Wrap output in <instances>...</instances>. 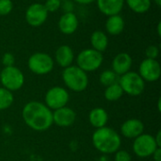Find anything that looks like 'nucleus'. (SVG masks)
<instances>
[{
  "label": "nucleus",
  "mask_w": 161,
  "mask_h": 161,
  "mask_svg": "<svg viewBox=\"0 0 161 161\" xmlns=\"http://www.w3.org/2000/svg\"><path fill=\"white\" fill-rule=\"evenodd\" d=\"M22 118L29 128L38 132L46 131L53 125V111L39 101L26 103L22 109Z\"/></svg>",
  "instance_id": "nucleus-1"
},
{
  "label": "nucleus",
  "mask_w": 161,
  "mask_h": 161,
  "mask_svg": "<svg viewBox=\"0 0 161 161\" xmlns=\"http://www.w3.org/2000/svg\"><path fill=\"white\" fill-rule=\"evenodd\" d=\"M92 144L102 154H114L120 149L122 139L113 128L104 126L92 134Z\"/></svg>",
  "instance_id": "nucleus-2"
},
{
  "label": "nucleus",
  "mask_w": 161,
  "mask_h": 161,
  "mask_svg": "<svg viewBox=\"0 0 161 161\" xmlns=\"http://www.w3.org/2000/svg\"><path fill=\"white\" fill-rule=\"evenodd\" d=\"M62 79L67 88L75 92L85 91L89 84L87 73L77 66L71 65L67 68H64L62 73Z\"/></svg>",
  "instance_id": "nucleus-3"
},
{
  "label": "nucleus",
  "mask_w": 161,
  "mask_h": 161,
  "mask_svg": "<svg viewBox=\"0 0 161 161\" xmlns=\"http://www.w3.org/2000/svg\"><path fill=\"white\" fill-rule=\"evenodd\" d=\"M118 83L123 89L124 93L130 96H139L145 89V81L136 72L129 71L126 74L120 75Z\"/></svg>",
  "instance_id": "nucleus-4"
},
{
  "label": "nucleus",
  "mask_w": 161,
  "mask_h": 161,
  "mask_svg": "<svg viewBox=\"0 0 161 161\" xmlns=\"http://www.w3.org/2000/svg\"><path fill=\"white\" fill-rule=\"evenodd\" d=\"M0 83L9 92L20 90L25 83L24 74L15 66L5 67L0 73Z\"/></svg>",
  "instance_id": "nucleus-5"
},
{
  "label": "nucleus",
  "mask_w": 161,
  "mask_h": 161,
  "mask_svg": "<svg viewBox=\"0 0 161 161\" xmlns=\"http://www.w3.org/2000/svg\"><path fill=\"white\" fill-rule=\"evenodd\" d=\"M103 55L102 53L90 48L81 51L77 58L76 63L77 67H79L84 72H93L99 69V67L103 63Z\"/></svg>",
  "instance_id": "nucleus-6"
},
{
  "label": "nucleus",
  "mask_w": 161,
  "mask_h": 161,
  "mask_svg": "<svg viewBox=\"0 0 161 161\" xmlns=\"http://www.w3.org/2000/svg\"><path fill=\"white\" fill-rule=\"evenodd\" d=\"M27 65L33 74L43 75L53 70L54 60L48 54L38 52L30 56L27 61Z\"/></svg>",
  "instance_id": "nucleus-7"
},
{
  "label": "nucleus",
  "mask_w": 161,
  "mask_h": 161,
  "mask_svg": "<svg viewBox=\"0 0 161 161\" xmlns=\"http://www.w3.org/2000/svg\"><path fill=\"white\" fill-rule=\"evenodd\" d=\"M70 99L69 92L66 89L56 86L49 89L44 96V104L51 110H56L66 107Z\"/></svg>",
  "instance_id": "nucleus-8"
},
{
  "label": "nucleus",
  "mask_w": 161,
  "mask_h": 161,
  "mask_svg": "<svg viewBox=\"0 0 161 161\" xmlns=\"http://www.w3.org/2000/svg\"><path fill=\"white\" fill-rule=\"evenodd\" d=\"M158 145L156 143L154 136L150 134L142 133L136 139H134L133 142V152L134 154L142 158L152 157Z\"/></svg>",
  "instance_id": "nucleus-9"
},
{
  "label": "nucleus",
  "mask_w": 161,
  "mask_h": 161,
  "mask_svg": "<svg viewBox=\"0 0 161 161\" xmlns=\"http://www.w3.org/2000/svg\"><path fill=\"white\" fill-rule=\"evenodd\" d=\"M138 74L144 81L155 82L160 77V64L157 59L145 58L142 61Z\"/></svg>",
  "instance_id": "nucleus-10"
},
{
  "label": "nucleus",
  "mask_w": 161,
  "mask_h": 161,
  "mask_svg": "<svg viewBox=\"0 0 161 161\" xmlns=\"http://www.w3.org/2000/svg\"><path fill=\"white\" fill-rule=\"evenodd\" d=\"M48 16V11L45 7L40 3L30 5L25 11V20L28 25L32 26H39L42 25Z\"/></svg>",
  "instance_id": "nucleus-11"
},
{
  "label": "nucleus",
  "mask_w": 161,
  "mask_h": 161,
  "mask_svg": "<svg viewBox=\"0 0 161 161\" xmlns=\"http://www.w3.org/2000/svg\"><path fill=\"white\" fill-rule=\"evenodd\" d=\"M76 119V113L68 107L58 108L53 112V124L59 127H69L73 125Z\"/></svg>",
  "instance_id": "nucleus-12"
},
{
  "label": "nucleus",
  "mask_w": 161,
  "mask_h": 161,
  "mask_svg": "<svg viewBox=\"0 0 161 161\" xmlns=\"http://www.w3.org/2000/svg\"><path fill=\"white\" fill-rule=\"evenodd\" d=\"M144 131V125L139 119H129L121 125V133L126 139H136Z\"/></svg>",
  "instance_id": "nucleus-13"
},
{
  "label": "nucleus",
  "mask_w": 161,
  "mask_h": 161,
  "mask_svg": "<svg viewBox=\"0 0 161 161\" xmlns=\"http://www.w3.org/2000/svg\"><path fill=\"white\" fill-rule=\"evenodd\" d=\"M131 66L132 58L127 53H120L112 60V71L119 76L129 72Z\"/></svg>",
  "instance_id": "nucleus-14"
},
{
  "label": "nucleus",
  "mask_w": 161,
  "mask_h": 161,
  "mask_svg": "<svg viewBox=\"0 0 161 161\" xmlns=\"http://www.w3.org/2000/svg\"><path fill=\"white\" fill-rule=\"evenodd\" d=\"M125 0H97V7L99 10L107 15H117L123 9Z\"/></svg>",
  "instance_id": "nucleus-15"
},
{
  "label": "nucleus",
  "mask_w": 161,
  "mask_h": 161,
  "mask_svg": "<svg viewBox=\"0 0 161 161\" xmlns=\"http://www.w3.org/2000/svg\"><path fill=\"white\" fill-rule=\"evenodd\" d=\"M78 27V20L75 14L73 12H67L63 14L58 21L59 30L66 35L73 34Z\"/></svg>",
  "instance_id": "nucleus-16"
},
{
  "label": "nucleus",
  "mask_w": 161,
  "mask_h": 161,
  "mask_svg": "<svg viewBox=\"0 0 161 161\" xmlns=\"http://www.w3.org/2000/svg\"><path fill=\"white\" fill-rule=\"evenodd\" d=\"M89 122L94 128L98 129L107 126L108 122V114L103 108H95L89 114Z\"/></svg>",
  "instance_id": "nucleus-17"
},
{
  "label": "nucleus",
  "mask_w": 161,
  "mask_h": 161,
  "mask_svg": "<svg viewBox=\"0 0 161 161\" xmlns=\"http://www.w3.org/2000/svg\"><path fill=\"white\" fill-rule=\"evenodd\" d=\"M55 58L57 63L62 67L67 68L71 66L74 60V52L73 49L68 45H61L58 48L55 54Z\"/></svg>",
  "instance_id": "nucleus-18"
},
{
  "label": "nucleus",
  "mask_w": 161,
  "mask_h": 161,
  "mask_svg": "<svg viewBox=\"0 0 161 161\" xmlns=\"http://www.w3.org/2000/svg\"><path fill=\"white\" fill-rule=\"evenodd\" d=\"M125 28V21L119 14L108 16L106 22V29L111 35H119Z\"/></svg>",
  "instance_id": "nucleus-19"
},
{
  "label": "nucleus",
  "mask_w": 161,
  "mask_h": 161,
  "mask_svg": "<svg viewBox=\"0 0 161 161\" xmlns=\"http://www.w3.org/2000/svg\"><path fill=\"white\" fill-rule=\"evenodd\" d=\"M91 44L92 46V49L102 53L104 52L108 44V40L107 35L103 31H94L92 34L91 37Z\"/></svg>",
  "instance_id": "nucleus-20"
},
{
  "label": "nucleus",
  "mask_w": 161,
  "mask_h": 161,
  "mask_svg": "<svg viewBox=\"0 0 161 161\" xmlns=\"http://www.w3.org/2000/svg\"><path fill=\"white\" fill-rule=\"evenodd\" d=\"M123 94H124V91L118 82L106 87V90L104 92V96H105L106 100L109 101V102L118 101L123 96Z\"/></svg>",
  "instance_id": "nucleus-21"
},
{
  "label": "nucleus",
  "mask_w": 161,
  "mask_h": 161,
  "mask_svg": "<svg viewBox=\"0 0 161 161\" xmlns=\"http://www.w3.org/2000/svg\"><path fill=\"white\" fill-rule=\"evenodd\" d=\"M128 7L137 13H144L151 7V0H126Z\"/></svg>",
  "instance_id": "nucleus-22"
},
{
  "label": "nucleus",
  "mask_w": 161,
  "mask_h": 161,
  "mask_svg": "<svg viewBox=\"0 0 161 161\" xmlns=\"http://www.w3.org/2000/svg\"><path fill=\"white\" fill-rule=\"evenodd\" d=\"M14 101V97L11 92L5 88H0V110L8 108Z\"/></svg>",
  "instance_id": "nucleus-23"
},
{
  "label": "nucleus",
  "mask_w": 161,
  "mask_h": 161,
  "mask_svg": "<svg viewBox=\"0 0 161 161\" xmlns=\"http://www.w3.org/2000/svg\"><path fill=\"white\" fill-rule=\"evenodd\" d=\"M99 80L102 85L108 87L114 83H117L119 80V75H116L112 70H106L100 75Z\"/></svg>",
  "instance_id": "nucleus-24"
},
{
  "label": "nucleus",
  "mask_w": 161,
  "mask_h": 161,
  "mask_svg": "<svg viewBox=\"0 0 161 161\" xmlns=\"http://www.w3.org/2000/svg\"><path fill=\"white\" fill-rule=\"evenodd\" d=\"M12 7L10 0H0V15H8L12 10Z\"/></svg>",
  "instance_id": "nucleus-25"
},
{
  "label": "nucleus",
  "mask_w": 161,
  "mask_h": 161,
  "mask_svg": "<svg viewBox=\"0 0 161 161\" xmlns=\"http://www.w3.org/2000/svg\"><path fill=\"white\" fill-rule=\"evenodd\" d=\"M46 8V10L49 12H54L58 10L60 7V0H47L45 4L43 5Z\"/></svg>",
  "instance_id": "nucleus-26"
},
{
  "label": "nucleus",
  "mask_w": 161,
  "mask_h": 161,
  "mask_svg": "<svg viewBox=\"0 0 161 161\" xmlns=\"http://www.w3.org/2000/svg\"><path fill=\"white\" fill-rule=\"evenodd\" d=\"M115 154L114 160L115 161H131L130 154L125 150H118Z\"/></svg>",
  "instance_id": "nucleus-27"
},
{
  "label": "nucleus",
  "mask_w": 161,
  "mask_h": 161,
  "mask_svg": "<svg viewBox=\"0 0 161 161\" xmlns=\"http://www.w3.org/2000/svg\"><path fill=\"white\" fill-rule=\"evenodd\" d=\"M145 54H146V58H151V59H156L158 57V54H159V50L158 48L156 46V45H150L146 51H145Z\"/></svg>",
  "instance_id": "nucleus-28"
},
{
  "label": "nucleus",
  "mask_w": 161,
  "mask_h": 161,
  "mask_svg": "<svg viewBox=\"0 0 161 161\" xmlns=\"http://www.w3.org/2000/svg\"><path fill=\"white\" fill-rule=\"evenodd\" d=\"M15 61L14 56L10 53H5L3 55L2 58V63L5 65V67H9V66H13Z\"/></svg>",
  "instance_id": "nucleus-29"
},
{
  "label": "nucleus",
  "mask_w": 161,
  "mask_h": 161,
  "mask_svg": "<svg viewBox=\"0 0 161 161\" xmlns=\"http://www.w3.org/2000/svg\"><path fill=\"white\" fill-rule=\"evenodd\" d=\"M153 158L155 161H161V148L158 147L156 149V151L154 152V154L152 155Z\"/></svg>",
  "instance_id": "nucleus-30"
},
{
  "label": "nucleus",
  "mask_w": 161,
  "mask_h": 161,
  "mask_svg": "<svg viewBox=\"0 0 161 161\" xmlns=\"http://www.w3.org/2000/svg\"><path fill=\"white\" fill-rule=\"evenodd\" d=\"M155 138V141H156V143L158 145V147H161V131H158L157 136L154 137Z\"/></svg>",
  "instance_id": "nucleus-31"
},
{
  "label": "nucleus",
  "mask_w": 161,
  "mask_h": 161,
  "mask_svg": "<svg viewBox=\"0 0 161 161\" xmlns=\"http://www.w3.org/2000/svg\"><path fill=\"white\" fill-rule=\"evenodd\" d=\"M75 1L79 3V4H90V3H92L95 0H75Z\"/></svg>",
  "instance_id": "nucleus-32"
},
{
  "label": "nucleus",
  "mask_w": 161,
  "mask_h": 161,
  "mask_svg": "<svg viewBox=\"0 0 161 161\" xmlns=\"http://www.w3.org/2000/svg\"><path fill=\"white\" fill-rule=\"evenodd\" d=\"M158 36L161 35V23H158Z\"/></svg>",
  "instance_id": "nucleus-33"
},
{
  "label": "nucleus",
  "mask_w": 161,
  "mask_h": 161,
  "mask_svg": "<svg viewBox=\"0 0 161 161\" xmlns=\"http://www.w3.org/2000/svg\"><path fill=\"white\" fill-rule=\"evenodd\" d=\"M160 102H161V98H160V97H159V99H158V111H159V112H160V111H161Z\"/></svg>",
  "instance_id": "nucleus-34"
},
{
  "label": "nucleus",
  "mask_w": 161,
  "mask_h": 161,
  "mask_svg": "<svg viewBox=\"0 0 161 161\" xmlns=\"http://www.w3.org/2000/svg\"><path fill=\"white\" fill-rule=\"evenodd\" d=\"M155 1V3L157 4V6L158 7H160L161 6V0H154Z\"/></svg>",
  "instance_id": "nucleus-35"
}]
</instances>
